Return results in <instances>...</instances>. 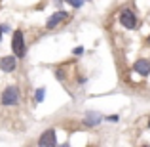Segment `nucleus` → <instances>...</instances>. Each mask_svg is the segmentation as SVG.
Here are the masks:
<instances>
[{"mask_svg": "<svg viewBox=\"0 0 150 147\" xmlns=\"http://www.w3.org/2000/svg\"><path fill=\"white\" fill-rule=\"evenodd\" d=\"M11 48H13L15 57H23V55H25V44H23V33H21V31H15V33H13Z\"/></svg>", "mask_w": 150, "mask_h": 147, "instance_id": "1", "label": "nucleus"}, {"mask_svg": "<svg viewBox=\"0 0 150 147\" xmlns=\"http://www.w3.org/2000/svg\"><path fill=\"white\" fill-rule=\"evenodd\" d=\"M19 101V92H17V88H13V86H10V88H6L4 90V94H2V105H15V103Z\"/></svg>", "mask_w": 150, "mask_h": 147, "instance_id": "2", "label": "nucleus"}, {"mask_svg": "<svg viewBox=\"0 0 150 147\" xmlns=\"http://www.w3.org/2000/svg\"><path fill=\"white\" fill-rule=\"evenodd\" d=\"M120 21H122V25H124L125 29H135V27H137V17H135V14H133V11H129V10L122 11Z\"/></svg>", "mask_w": 150, "mask_h": 147, "instance_id": "3", "label": "nucleus"}, {"mask_svg": "<svg viewBox=\"0 0 150 147\" xmlns=\"http://www.w3.org/2000/svg\"><path fill=\"white\" fill-rule=\"evenodd\" d=\"M15 67H17V57L15 55H8V57L0 59V69L4 73H11V71H15Z\"/></svg>", "mask_w": 150, "mask_h": 147, "instance_id": "4", "label": "nucleus"}, {"mask_svg": "<svg viewBox=\"0 0 150 147\" xmlns=\"http://www.w3.org/2000/svg\"><path fill=\"white\" fill-rule=\"evenodd\" d=\"M133 69H135L139 75H143V77H148V75H150V61L141 59V61H137L135 65H133Z\"/></svg>", "mask_w": 150, "mask_h": 147, "instance_id": "5", "label": "nucleus"}, {"mask_svg": "<svg viewBox=\"0 0 150 147\" xmlns=\"http://www.w3.org/2000/svg\"><path fill=\"white\" fill-rule=\"evenodd\" d=\"M40 145H55L57 143V140H55V132L53 130H46L44 134L40 136V141H38Z\"/></svg>", "mask_w": 150, "mask_h": 147, "instance_id": "6", "label": "nucleus"}, {"mask_svg": "<svg viewBox=\"0 0 150 147\" xmlns=\"http://www.w3.org/2000/svg\"><path fill=\"white\" fill-rule=\"evenodd\" d=\"M65 17H67L65 11H57V14H53V15H51V17L48 19V25H46V27H48V29H53V27H55V25H59V23H61Z\"/></svg>", "mask_w": 150, "mask_h": 147, "instance_id": "7", "label": "nucleus"}, {"mask_svg": "<svg viewBox=\"0 0 150 147\" xmlns=\"http://www.w3.org/2000/svg\"><path fill=\"white\" fill-rule=\"evenodd\" d=\"M86 120H88V124H91V126H93V124H97V122L101 120V115H97V113H89Z\"/></svg>", "mask_w": 150, "mask_h": 147, "instance_id": "8", "label": "nucleus"}, {"mask_svg": "<svg viewBox=\"0 0 150 147\" xmlns=\"http://www.w3.org/2000/svg\"><path fill=\"white\" fill-rule=\"evenodd\" d=\"M67 2H69V4H72L74 8H80V6H82V2H84V0H67Z\"/></svg>", "mask_w": 150, "mask_h": 147, "instance_id": "9", "label": "nucleus"}, {"mask_svg": "<svg viewBox=\"0 0 150 147\" xmlns=\"http://www.w3.org/2000/svg\"><path fill=\"white\" fill-rule=\"evenodd\" d=\"M44 99V90H36V101H42Z\"/></svg>", "mask_w": 150, "mask_h": 147, "instance_id": "10", "label": "nucleus"}, {"mask_svg": "<svg viewBox=\"0 0 150 147\" xmlns=\"http://www.w3.org/2000/svg\"><path fill=\"white\" fill-rule=\"evenodd\" d=\"M0 37H2V29H0Z\"/></svg>", "mask_w": 150, "mask_h": 147, "instance_id": "11", "label": "nucleus"}, {"mask_svg": "<svg viewBox=\"0 0 150 147\" xmlns=\"http://www.w3.org/2000/svg\"><path fill=\"white\" fill-rule=\"evenodd\" d=\"M148 44H150V37H148Z\"/></svg>", "mask_w": 150, "mask_h": 147, "instance_id": "12", "label": "nucleus"}, {"mask_svg": "<svg viewBox=\"0 0 150 147\" xmlns=\"http://www.w3.org/2000/svg\"><path fill=\"white\" fill-rule=\"evenodd\" d=\"M148 128H150V122H148Z\"/></svg>", "mask_w": 150, "mask_h": 147, "instance_id": "13", "label": "nucleus"}]
</instances>
